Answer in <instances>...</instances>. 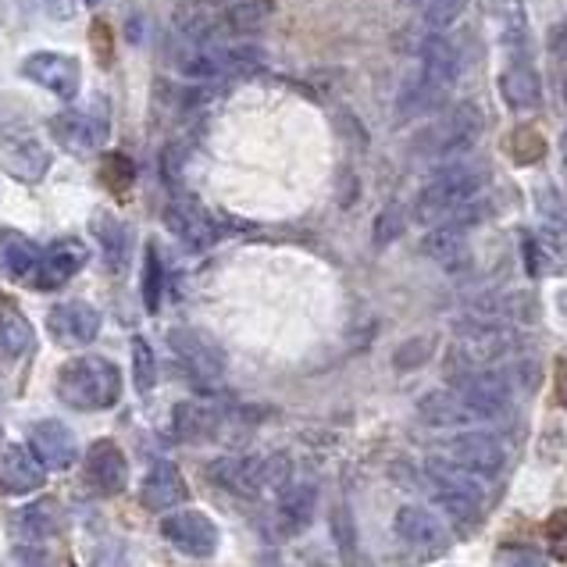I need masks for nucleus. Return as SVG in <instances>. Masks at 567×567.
<instances>
[{
	"label": "nucleus",
	"mask_w": 567,
	"mask_h": 567,
	"mask_svg": "<svg viewBox=\"0 0 567 567\" xmlns=\"http://www.w3.org/2000/svg\"><path fill=\"white\" fill-rule=\"evenodd\" d=\"M403 236V207L389 204L382 215L375 218V229H371V239L379 243V247H389V243H396Z\"/></svg>",
	"instance_id": "obj_35"
},
{
	"label": "nucleus",
	"mask_w": 567,
	"mask_h": 567,
	"mask_svg": "<svg viewBox=\"0 0 567 567\" xmlns=\"http://www.w3.org/2000/svg\"><path fill=\"white\" fill-rule=\"evenodd\" d=\"M318 511V489L311 482H289L279 496V522L286 532H303L315 522Z\"/></svg>",
	"instance_id": "obj_25"
},
{
	"label": "nucleus",
	"mask_w": 567,
	"mask_h": 567,
	"mask_svg": "<svg viewBox=\"0 0 567 567\" xmlns=\"http://www.w3.org/2000/svg\"><path fill=\"white\" fill-rule=\"evenodd\" d=\"M453 389L464 396V403L475 411L478 421L504 417L511 411V382L493 368H464L453 379Z\"/></svg>",
	"instance_id": "obj_8"
},
{
	"label": "nucleus",
	"mask_w": 567,
	"mask_h": 567,
	"mask_svg": "<svg viewBox=\"0 0 567 567\" xmlns=\"http://www.w3.org/2000/svg\"><path fill=\"white\" fill-rule=\"evenodd\" d=\"M40 261H43V250L29 236L14 233V229L0 233V271H4L8 279H14V282H37Z\"/></svg>",
	"instance_id": "obj_22"
},
{
	"label": "nucleus",
	"mask_w": 567,
	"mask_h": 567,
	"mask_svg": "<svg viewBox=\"0 0 567 567\" xmlns=\"http://www.w3.org/2000/svg\"><path fill=\"white\" fill-rule=\"evenodd\" d=\"M19 532L25 539L40 543V539H51L58 532V504L54 499H37L19 511Z\"/></svg>",
	"instance_id": "obj_30"
},
{
	"label": "nucleus",
	"mask_w": 567,
	"mask_h": 567,
	"mask_svg": "<svg viewBox=\"0 0 567 567\" xmlns=\"http://www.w3.org/2000/svg\"><path fill=\"white\" fill-rule=\"evenodd\" d=\"M489 179L478 161H453L450 168H443L435 179L417 193L414 200V218L425 225H446L461 215V210L478 197V189Z\"/></svg>",
	"instance_id": "obj_2"
},
{
	"label": "nucleus",
	"mask_w": 567,
	"mask_h": 567,
	"mask_svg": "<svg viewBox=\"0 0 567 567\" xmlns=\"http://www.w3.org/2000/svg\"><path fill=\"white\" fill-rule=\"evenodd\" d=\"M0 165L19 183H40L47 172H51V151L43 147L40 140H8L0 147Z\"/></svg>",
	"instance_id": "obj_21"
},
{
	"label": "nucleus",
	"mask_w": 567,
	"mask_h": 567,
	"mask_svg": "<svg viewBox=\"0 0 567 567\" xmlns=\"http://www.w3.org/2000/svg\"><path fill=\"white\" fill-rule=\"evenodd\" d=\"M165 221H168V229L193 250L215 247V239H218L215 218H210L207 210L197 200H189V197H172L168 207H165Z\"/></svg>",
	"instance_id": "obj_15"
},
{
	"label": "nucleus",
	"mask_w": 567,
	"mask_h": 567,
	"mask_svg": "<svg viewBox=\"0 0 567 567\" xmlns=\"http://www.w3.org/2000/svg\"><path fill=\"white\" fill-rule=\"evenodd\" d=\"M485 128V115L482 107L472 104V101H461L453 104L450 111H443L440 118H435L425 133H417L414 140V154L421 161H453L467 154L478 143Z\"/></svg>",
	"instance_id": "obj_4"
},
{
	"label": "nucleus",
	"mask_w": 567,
	"mask_h": 567,
	"mask_svg": "<svg viewBox=\"0 0 567 567\" xmlns=\"http://www.w3.org/2000/svg\"><path fill=\"white\" fill-rule=\"evenodd\" d=\"M450 461H457L478 478H496L504 472L507 453H504V443L489 432H461L450 440Z\"/></svg>",
	"instance_id": "obj_12"
},
{
	"label": "nucleus",
	"mask_w": 567,
	"mask_h": 567,
	"mask_svg": "<svg viewBox=\"0 0 567 567\" xmlns=\"http://www.w3.org/2000/svg\"><path fill=\"white\" fill-rule=\"evenodd\" d=\"M289 461L286 457H254V453H229V457H218L210 461L207 467V478L221 485V489H229L236 496H261L268 489H286L289 485Z\"/></svg>",
	"instance_id": "obj_5"
},
{
	"label": "nucleus",
	"mask_w": 567,
	"mask_h": 567,
	"mask_svg": "<svg viewBox=\"0 0 567 567\" xmlns=\"http://www.w3.org/2000/svg\"><path fill=\"white\" fill-rule=\"evenodd\" d=\"M22 75L29 83L43 86L47 93L61 96V101H75L79 96V83H83V69L79 61L69 54H58V51H37L22 61Z\"/></svg>",
	"instance_id": "obj_9"
},
{
	"label": "nucleus",
	"mask_w": 567,
	"mask_h": 567,
	"mask_svg": "<svg viewBox=\"0 0 567 567\" xmlns=\"http://www.w3.org/2000/svg\"><path fill=\"white\" fill-rule=\"evenodd\" d=\"M161 286H165V268H161V257L154 250V243L147 247V268H143V297H147V307L157 311L161 307Z\"/></svg>",
	"instance_id": "obj_34"
},
{
	"label": "nucleus",
	"mask_w": 567,
	"mask_h": 567,
	"mask_svg": "<svg viewBox=\"0 0 567 567\" xmlns=\"http://www.w3.org/2000/svg\"><path fill=\"white\" fill-rule=\"evenodd\" d=\"M429 475V489L453 522L461 525H475L482 514V499H485V478L472 475L467 467H461L457 461L450 457H432L425 464Z\"/></svg>",
	"instance_id": "obj_6"
},
{
	"label": "nucleus",
	"mask_w": 567,
	"mask_h": 567,
	"mask_svg": "<svg viewBox=\"0 0 567 567\" xmlns=\"http://www.w3.org/2000/svg\"><path fill=\"white\" fill-rule=\"evenodd\" d=\"M168 347L175 353V361H179V368L189 375V382H197L200 389H215L221 382L225 358L207 336L193 332V329H172Z\"/></svg>",
	"instance_id": "obj_7"
},
{
	"label": "nucleus",
	"mask_w": 567,
	"mask_h": 567,
	"mask_svg": "<svg viewBox=\"0 0 567 567\" xmlns=\"http://www.w3.org/2000/svg\"><path fill=\"white\" fill-rule=\"evenodd\" d=\"M271 4L268 0H218V19L221 29L229 32H254L268 22Z\"/></svg>",
	"instance_id": "obj_27"
},
{
	"label": "nucleus",
	"mask_w": 567,
	"mask_h": 567,
	"mask_svg": "<svg viewBox=\"0 0 567 567\" xmlns=\"http://www.w3.org/2000/svg\"><path fill=\"white\" fill-rule=\"evenodd\" d=\"M47 482V467L40 457L32 453V446L22 443H4L0 446V489L11 496H25L37 493Z\"/></svg>",
	"instance_id": "obj_13"
},
{
	"label": "nucleus",
	"mask_w": 567,
	"mask_h": 567,
	"mask_svg": "<svg viewBox=\"0 0 567 567\" xmlns=\"http://www.w3.org/2000/svg\"><path fill=\"white\" fill-rule=\"evenodd\" d=\"M47 332L58 347H86L101 332V311L86 300L54 303V311L47 315Z\"/></svg>",
	"instance_id": "obj_11"
},
{
	"label": "nucleus",
	"mask_w": 567,
	"mask_h": 567,
	"mask_svg": "<svg viewBox=\"0 0 567 567\" xmlns=\"http://www.w3.org/2000/svg\"><path fill=\"white\" fill-rule=\"evenodd\" d=\"M186 496H189L186 478H183V472H179V467H175L172 461H157V464L151 467V472H147V478H143V485H140L143 507L154 511V514H168V511H175Z\"/></svg>",
	"instance_id": "obj_20"
},
{
	"label": "nucleus",
	"mask_w": 567,
	"mask_h": 567,
	"mask_svg": "<svg viewBox=\"0 0 567 567\" xmlns=\"http://www.w3.org/2000/svg\"><path fill=\"white\" fill-rule=\"evenodd\" d=\"M393 528L403 543L417 549V554H440V549H446V528L429 507H417V504L400 507L393 517Z\"/></svg>",
	"instance_id": "obj_17"
},
{
	"label": "nucleus",
	"mask_w": 567,
	"mask_h": 567,
	"mask_svg": "<svg viewBox=\"0 0 567 567\" xmlns=\"http://www.w3.org/2000/svg\"><path fill=\"white\" fill-rule=\"evenodd\" d=\"M133 379L140 393H151L157 382V364H154V350L147 339H133Z\"/></svg>",
	"instance_id": "obj_33"
},
{
	"label": "nucleus",
	"mask_w": 567,
	"mask_h": 567,
	"mask_svg": "<svg viewBox=\"0 0 567 567\" xmlns=\"http://www.w3.org/2000/svg\"><path fill=\"white\" fill-rule=\"evenodd\" d=\"M29 446L40 457V464L47 467V472H64V467H72L75 457H79L72 429L64 425V421H54V417L37 421V425L29 429Z\"/></svg>",
	"instance_id": "obj_14"
},
{
	"label": "nucleus",
	"mask_w": 567,
	"mask_h": 567,
	"mask_svg": "<svg viewBox=\"0 0 567 567\" xmlns=\"http://www.w3.org/2000/svg\"><path fill=\"white\" fill-rule=\"evenodd\" d=\"M417 414L435 429H461V425H472V421H478L475 411L467 408L457 389H435V393L421 396Z\"/></svg>",
	"instance_id": "obj_23"
},
{
	"label": "nucleus",
	"mask_w": 567,
	"mask_h": 567,
	"mask_svg": "<svg viewBox=\"0 0 567 567\" xmlns=\"http://www.w3.org/2000/svg\"><path fill=\"white\" fill-rule=\"evenodd\" d=\"M90 261V250L79 239H58L43 250L40 275H37V289H61L64 282H72L83 265Z\"/></svg>",
	"instance_id": "obj_19"
},
{
	"label": "nucleus",
	"mask_w": 567,
	"mask_h": 567,
	"mask_svg": "<svg viewBox=\"0 0 567 567\" xmlns=\"http://www.w3.org/2000/svg\"><path fill=\"white\" fill-rule=\"evenodd\" d=\"M161 536H165L179 554L186 557H210L218 549V525L210 522L204 511H175L161 522Z\"/></svg>",
	"instance_id": "obj_10"
},
{
	"label": "nucleus",
	"mask_w": 567,
	"mask_h": 567,
	"mask_svg": "<svg viewBox=\"0 0 567 567\" xmlns=\"http://www.w3.org/2000/svg\"><path fill=\"white\" fill-rule=\"evenodd\" d=\"M467 0H421V14H425V25L432 32H443L446 25H453L461 19Z\"/></svg>",
	"instance_id": "obj_32"
},
{
	"label": "nucleus",
	"mask_w": 567,
	"mask_h": 567,
	"mask_svg": "<svg viewBox=\"0 0 567 567\" xmlns=\"http://www.w3.org/2000/svg\"><path fill=\"white\" fill-rule=\"evenodd\" d=\"M32 347V326L29 318L19 311L14 303H0V350L8 358H22V353Z\"/></svg>",
	"instance_id": "obj_29"
},
{
	"label": "nucleus",
	"mask_w": 567,
	"mask_h": 567,
	"mask_svg": "<svg viewBox=\"0 0 567 567\" xmlns=\"http://www.w3.org/2000/svg\"><path fill=\"white\" fill-rule=\"evenodd\" d=\"M560 147H564V157H567V133H564V143H560Z\"/></svg>",
	"instance_id": "obj_39"
},
{
	"label": "nucleus",
	"mask_w": 567,
	"mask_h": 567,
	"mask_svg": "<svg viewBox=\"0 0 567 567\" xmlns=\"http://www.w3.org/2000/svg\"><path fill=\"white\" fill-rule=\"evenodd\" d=\"M51 133L64 151L90 154L96 143L107 136V115H90V111H61L51 118Z\"/></svg>",
	"instance_id": "obj_18"
},
{
	"label": "nucleus",
	"mask_w": 567,
	"mask_h": 567,
	"mask_svg": "<svg viewBox=\"0 0 567 567\" xmlns=\"http://www.w3.org/2000/svg\"><path fill=\"white\" fill-rule=\"evenodd\" d=\"M499 93H504V101L511 107H536L543 96V83L528 61H517L499 75Z\"/></svg>",
	"instance_id": "obj_26"
},
{
	"label": "nucleus",
	"mask_w": 567,
	"mask_h": 567,
	"mask_svg": "<svg viewBox=\"0 0 567 567\" xmlns=\"http://www.w3.org/2000/svg\"><path fill=\"white\" fill-rule=\"evenodd\" d=\"M549 47H554L557 58H567V25L554 29V40H549Z\"/></svg>",
	"instance_id": "obj_38"
},
{
	"label": "nucleus",
	"mask_w": 567,
	"mask_h": 567,
	"mask_svg": "<svg viewBox=\"0 0 567 567\" xmlns=\"http://www.w3.org/2000/svg\"><path fill=\"white\" fill-rule=\"evenodd\" d=\"M86 482L104 496H118L125 489L128 485V461H125L118 443L96 440L86 450Z\"/></svg>",
	"instance_id": "obj_16"
},
{
	"label": "nucleus",
	"mask_w": 567,
	"mask_h": 567,
	"mask_svg": "<svg viewBox=\"0 0 567 567\" xmlns=\"http://www.w3.org/2000/svg\"><path fill=\"white\" fill-rule=\"evenodd\" d=\"M457 51H453V43L443 37V32H432V37L421 43V75L417 83L408 90L403 96V118L411 115H425V111L440 107L453 83H457Z\"/></svg>",
	"instance_id": "obj_3"
},
{
	"label": "nucleus",
	"mask_w": 567,
	"mask_h": 567,
	"mask_svg": "<svg viewBox=\"0 0 567 567\" xmlns=\"http://www.w3.org/2000/svg\"><path fill=\"white\" fill-rule=\"evenodd\" d=\"M496 567H546V557L528 546H504L496 554Z\"/></svg>",
	"instance_id": "obj_36"
},
{
	"label": "nucleus",
	"mask_w": 567,
	"mask_h": 567,
	"mask_svg": "<svg viewBox=\"0 0 567 567\" xmlns=\"http://www.w3.org/2000/svg\"><path fill=\"white\" fill-rule=\"evenodd\" d=\"M564 104H567V83H564Z\"/></svg>",
	"instance_id": "obj_40"
},
{
	"label": "nucleus",
	"mask_w": 567,
	"mask_h": 567,
	"mask_svg": "<svg viewBox=\"0 0 567 567\" xmlns=\"http://www.w3.org/2000/svg\"><path fill=\"white\" fill-rule=\"evenodd\" d=\"M546 539H549V554L557 560H567V511H557L546 525Z\"/></svg>",
	"instance_id": "obj_37"
},
{
	"label": "nucleus",
	"mask_w": 567,
	"mask_h": 567,
	"mask_svg": "<svg viewBox=\"0 0 567 567\" xmlns=\"http://www.w3.org/2000/svg\"><path fill=\"white\" fill-rule=\"evenodd\" d=\"M218 425H221L218 411L207 408V403H197V400H186L172 411V432H175V440H183V443L210 440V435L218 432Z\"/></svg>",
	"instance_id": "obj_24"
},
{
	"label": "nucleus",
	"mask_w": 567,
	"mask_h": 567,
	"mask_svg": "<svg viewBox=\"0 0 567 567\" xmlns=\"http://www.w3.org/2000/svg\"><path fill=\"white\" fill-rule=\"evenodd\" d=\"M93 233L96 239H101V247H104V257H107V265L115 268V271H125L128 265V254H133V236H128V229L118 221V218H107L101 215L93 221Z\"/></svg>",
	"instance_id": "obj_28"
},
{
	"label": "nucleus",
	"mask_w": 567,
	"mask_h": 567,
	"mask_svg": "<svg viewBox=\"0 0 567 567\" xmlns=\"http://www.w3.org/2000/svg\"><path fill=\"white\" fill-rule=\"evenodd\" d=\"M421 250H425L429 257H435V261H453V257H461V250H464L461 221L435 225L432 236H425V243H421Z\"/></svg>",
	"instance_id": "obj_31"
},
{
	"label": "nucleus",
	"mask_w": 567,
	"mask_h": 567,
	"mask_svg": "<svg viewBox=\"0 0 567 567\" xmlns=\"http://www.w3.org/2000/svg\"><path fill=\"white\" fill-rule=\"evenodd\" d=\"M58 396L72 411H111L122 400V371L115 361L83 353L61 364Z\"/></svg>",
	"instance_id": "obj_1"
}]
</instances>
